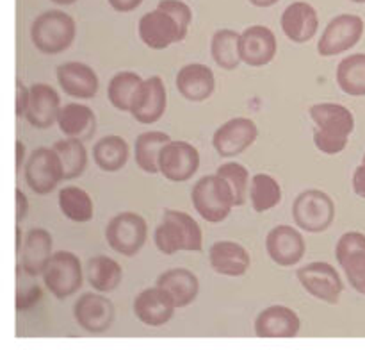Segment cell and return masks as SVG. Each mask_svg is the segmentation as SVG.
<instances>
[{"mask_svg": "<svg viewBox=\"0 0 365 350\" xmlns=\"http://www.w3.org/2000/svg\"><path fill=\"white\" fill-rule=\"evenodd\" d=\"M157 7H163V9L170 11V13L177 18L178 24H180V29L182 32H184V36H187L189 25H191L192 21L191 7H189L187 4L182 2V0H160Z\"/></svg>", "mask_w": 365, "mask_h": 350, "instance_id": "cell-40", "label": "cell"}, {"mask_svg": "<svg viewBox=\"0 0 365 350\" xmlns=\"http://www.w3.org/2000/svg\"><path fill=\"white\" fill-rule=\"evenodd\" d=\"M77 25L64 11L50 9L39 14L31 27V38L36 49L45 56H56L70 49L75 41Z\"/></svg>", "mask_w": 365, "mask_h": 350, "instance_id": "cell-3", "label": "cell"}, {"mask_svg": "<svg viewBox=\"0 0 365 350\" xmlns=\"http://www.w3.org/2000/svg\"><path fill=\"white\" fill-rule=\"evenodd\" d=\"M362 163H365V154H364V159H362Z\"/></svg>", "mask_w": 365, "mask_h": 350, "instance_id": "cell-50", "label": "cell"}, {"mask_svg": "<svg viewBox=\"0 0 365 350\" xmlns=\"http://www.w3.org/2000/svg\"><path fill=\"white\" fill-rule=\"evenodd\" d=\"M168 107V91L159 75L145 79L132 100L130 114L143 125H152L163 118Z\"/></svg>", "mask_w": 365, "mask_h": 350, "instance_id": "cell-16", "label": "cell"}, {"mask_svg": "<svg viewBox=\"0 0 365 350\" xmlns=\"http://www.w3.org/2000/svg\"><path fill=\"white\" fill-rule=\"evenodd\" d=\"M143 81L145 79H141V75L135 71H118L116 75H113L107 84V99L110 106L116 107L118 111L130 113L132 100Z\"/></svg>", "mask_w": 365, "mask_h": 350, "instance_id": "cell-34", "label": "cell"}, {"mask_svg": "<svg viewBox=\"0 0 365 350\" xmlns=\"http://www.w3.org/2000/svg\"><path fill=\"white\" fill-rule=\"evenodd\" d=\"M43 281L57 300L68 299L77 293L84 282L82 261L70 250H57L43 274Z\"/></svg>", "mask_w": 365, "mask_h": 350, "instance_id": "cell-7", "label": "cell"}, {"mask_svg": "<svg viewBox=\"0 0 365 350\" xmlns=\"http://www.w3.org/2000/svg\"><path fill=\"white\" fill-rule=\"evenodd\" d=\"M171 141L170 136L163 131H146L135 138L134 157L138 166L145 174L155 175L160 174L159 159L164 146Z\"/></svg>", "mask_w": 365, "mask_h": 350, "instance_id": "cell-31", "label": "cell"}, {"mask_svg": "<svg viewBox=\"0 0 365 350\" xmlns=\"http://www.w3.org/2000/svg\"><path fill=\"white\" fill-rule=\"evenodd\" d=\"M239 39L241 34L234 29H220L214 32L210 39V56L217 66L232 71L242 63L239 54Z\"/></svg>", "mask_w": 365, "mask_h": 350, "instance_id": "cell-32", "label": "cell"}, {"mask_svg": "<svg viewBox=\"0 0 365 350\" xmlns=\"http://www.w3.org/2000/svg\"><path fill=\"white\" fill-rule=\"evenodd\" d=\"M302 331L298 313L287 306H269L255 318V334L260 338H294Z\"/></svg>", "mask_w": 365, "mask_h": 350, "instance_id": "cell-23", "label": "cell"}, {"mask_svg": "<svg viewBox=\"0 0 365 350\" xmlns=\"http://www.w3.org/2000/svg\"><path fill=\"white\" fill-rule=\"evenodd\" d=\"M292 218L302 231L310 234L324 232L335 220V204L321 189H305L292 202Z\"/></svg>", "mask_w": 365, "mask_h": 350, "instance_id": "cell-5", "label": "cell"}, {"mask_svg": "<svg viewBox=\"0 0 365 350\" xmlns=\"http://www.w3.org/2000/svg\"><path fill=\"white\" fill-rule=\"evenodd\" d=\"M209 263L212 270L227 277H242L252 264L250 252L237 241H216L209 249Z\"/></svg>", "mask_w": 365, "mask_h": 350, "instance_id": "cell-26", "label": "cell"}, {"mask_svg": "<svg viewBox=\"0 0 365 350\" xmlns=\"http://www.w3.org/2000/svg\"><path fill=\"white\" fill-rule=\"evenodd\" d=\"M155 286L163 288L173 299L175 306L185 307L196 300L200 293V281L187 268H170L157 277Z\"/></svg>", "mask_w": 365, "mask_h": 350, "instance_id": "cell-27", "label": "cell"}, {"mask_svg": "<svg viewBox=\"0 0 365 350\" xmlns=\"http://www.w3.org/2000/svg\"><path fill=\"white\" fill-rule=\"evenodd\" d=\"M53 239L46 229L34 227L27 231L24 239V246L18 252L20 256V266L31 277L45 274L50 259H52Z\"/></svg>", "mask_w": 365, "mask_h": 350, "instance_id": "cell-21", "label": "cell"}, {"mask_svg": "<svg viewBox=\"0 0 365 350\" xmlns=\"http://www.w3.org/2000/svg\"><path fill=\"white\" fill-rule=\"evenodd\" d=\"M173 299L159 286L146 288L134 299V313L139 321L150 327L166 325L175 316Z\"/></svg>", "mask_w": 365, "mask_h": 350, "instance_id": "cell-22", "label": "cell"}, {"mask_svg": "<svg viewBox=\"0 0 365 350\" xmlns=\"http://www.w3.org/2000/svg\"><path fill=\"white\" fill-rule=\"evenodd\" d=\"M61 132L66 138L88 141L96 132V116L95 111L86 104L71 102L61 109L59 120H57Z\"/></svg>", "mask_w": 365, "mask_h": 350, "instance_id": "cell-28", "label": "cell"}, {"mask_svg": "<svg viewBox=\"0 0 365 350\" xmlns=\"http://www.w3.org/2000/svg\"><path fill=\"white\" fill-rule=\"evenodd\" d=\"M24 236H21V227L16 225V252H20L21 246H24Z\"/></svg>", "mask_w": 365, "mask_h": 350, "instance_id": "cell-47", "label": "cell"}, {"mask_svg": "<svg viewBox=\"0 0 365 350\" xmlns=\"http://www.w3.org/2000/svg\"><path fill=\"white\" fill-rule=\"evenodd\" d=\"M41 299V288L36 282H24L21 279V266L18 264V286H16V309L25 311L31 309L38 300Z\"/></svg>", "mask_w": 365, "mask_h": 350, "instance_id": "cell-39", "label": "cell"}, {"mask_svg": "<svg viewBox=\"0 0 365 350\" xmlns=\"http://www.w3.org/2000/svg\"><path fill=\"white\" fill-rule=\"evenodd\" d=\"M191 200L196 213L209 224L225 221L235 207V196L230 184L217 174L200 179L192 186Z\"/></svg>", "mask_w": 365, "mask_h": 350, "instance_id": "cell-4", "label": "cell"}, {"mask_svg": "<svg viewBox=\"0 0 365 350\" xmlns=\"http://www.w3.org/2000/svg\"><path fill=\"white\" fill-rule=\"evenodd\" d=\"M109 6L118 13H130V11L138 9L143 4V0H107Z\"/></svg>", "mask_w": 365, "mask_h": 350, "instance_id": "cell-43", "label": "cell"}, {"mask_svg": "<svg viewBox=\"0 0 365 350\" xmlns=\"http://www.w3.org/2000/svg\"><path fill=\"white\" fill-rule=\"evenodd\" d=\"M53 4H59V6H70V4H75L77 0H52Z\"/></svg>", "mask_w": 365, "mask_h": 350, "instance_id": "cell-48", "label": "cell"}, {"mask_svg": "<svg viewBox=\"0 0 365 350\" xmlns=\"http://www.w3.org/2000/svg\"><path fill=\"white\" fill-rule=\"evenodd\" d=\"M305 238L291 225H277L266 236V252L280 266H296L305 257Z\"/></svg>", "mask_w": 365, "mask_h": 350, "instance_id": "cell-18", "label": "cell"}, {"mask_svg": "<svg viewBox=\"0 0 365 350\" xmlns=\"http://www.w3.org/2000/svg\"><path fill=\"white\" fill-rule=\"evenodd\" d=\"M337 84L346 95L365 96V54H351L337 64Z\"/></svg>", "mask_w": 365, "mask_h": 350, "instance_id": "cell-35", "label": "cell"}, {"mask_svg": "<svg viewBox=\"0 0 365 350\" xmlns=\"http://www.w3.org/2000/svg\"><path fill=\"white\" fill-rule=\"evenodd\" d=\"M178 93L187 102H205L216 91V77L212 68L202 63H189L177 74Z\"/></svg>", "mask_w": 365, "mask_h": 350, "instance_id": "cell-24", "label": "cell"}, {"mask_svg": "<svg viewBox=\"0 0 365 350\" xmlns=\"http://www.w3.org/2000/svg\"><path fill=\"white\" fill-rule=\"evenodd\" d=\"M220 177H223L225 181L230 184L232 191H234L235 196V207L245 206L246 199H248V189H250V171L248 168L242 166L241 163H235V161H230V163H225L217 168L216 171Z\"/></svg>", "mask_w": 365, "mask_h": 350, "instance_id": "cell-38", "label": "cell"}, {"mask_svg": "<svg viewBox=\"0 0 365 350\" xmlns=\"http://www.w3.org/2000/svg\"><path fill=\"white\" fill-rule=\"evenodd\" d=\"M200 168V152L195 145L182 139H171L160 152L159 170L171 182H185L195 177Z\"/></svg>", "mask_w": 365, "mask_h": 350, "instance_id": "cell-14", "label": "cell"}, {"mask_svg": "<svg viewBox=\"0 0 365 350\" xmlns=\"http://www.w3.org/2000/svg\"><path fill=\"white\" fill-rule=\"evenodd\" d=\"M364 20L359 14H339L321 34L317 41V52L323 57L339 56L342 52L351 50L362 39Z\"/></svg>", "mask_w": 365, "mask_h": 350, "instance_id": "cell-9", "label": "cell"}, {"mask_svg": "<svg viewBox=\"0 0 365 350\" xmlns=\"http://www.w3.org/2000/svg\"><path fill=\"white\" fill-rule=\"evenodd\" d=\"M296 277H298L299 284L321 302L337 304L344 291L341 274L335 270V266L324 263V261L305 264L296 271Z\"/></svg>", "mask_w": 365, "mask_h": 350, "instance_id": "cell-10", "label": "cell"}, {"mask_svg": "<svg viewBox=\"0 0 365 350\" xmlns=\"http://www.w3.org/2000/svg\"><path fill=\"white\" fill-rule=\"evenodd\" d=\"M335 259L344 270L346 279L360 295H365V234L349 231L339 238Z\"/></svg>", "mask_w": 365, "mask_h": 350, "instance_id": "cell-13", "label": "cell"}, {"mask_svg": "<svg viewBox=\"0 0 365 350\" xmlns=\"http://www.w3.org/2000/svg\"><path fill=\"white\" fill-rule=\"evenodd\" d=\"M351 184H353V191H355L360 199L365 200V163H362L360 166L355 168V171H353Z\"/></svg>", "mask_w": 365, "mask_h": 350, "instance_id": "cell-41", "label": "cell"}, {"mask_svg": "<svg viewBox=\"0 0 365 350\" xmlns=\"http://www.w3.org/2000/svg\"><path fill=\"white\" fill-rule=\"evenodd\" d=\"M259 138V127L252 118L237 116L225 121L212 136V146L221 157H237Z\"/></svg>", "mask_w": 365, "mask_h": 350, "instance_id": "cell-12", "label": "cell"}, {"mask_svg": "<svg viewBox=\"0 0 365 350\" xmlns=\"http://www.w3.org/2000/svg\"><path fill=\"white\" fill-rule=\"evenodd\" d=\"M351 2H356V4H365V0H351Z\"/></svg>", "mask_w": 365, "mask_h": 350, "instance_id": "cell-49", "label": "cell"}, {"mask_svg": "<svg viewBox=\"0 0 365 350\" xmlns=\"http://www.w3.org/2000/svg\"><path fill=\"white\" fill-rule=\"evenodd\" d=\"M56 77L61 89L71 99L89 100L98 93V75L89 64L81 61H68L56 68Z\"/></svg>", "mask_w": 365, "mask_h": 350, "instance_id": "cell-20", "label": "cell"}, {"mask_svg": "<svg viewBox=\"0 0 365 350\" xmlns=\"http://www.w3.org/2000/svg\"><path fill=\"white\" fill-rule=\"evenodd\" d=\"M248 199L257 213H266L282 202V186L269 174H257L250 182Z\"/></svg>", "mask_w": 365, "mask_h": 350, "instance_id": "cell-37", "label": "cell"}, {"mask_svg": "<svg viewBox=\"0 0 365 350\" xmlns=\"http://www.w3.org/2000/svg\"><path fill=\"white\" fill-rule=\"evenodd\" d=\"M130 149L123 136L109 134L100 138L93 146V159L102 171H120L128 163Z\"/></svg>", "mask_w": 365, "mask_h": 350, "instance_id": "cell-30", "label": "cell"}, {"mask_svg": "<svg viewBox=\"0 0 365 350\" xmlns=\"http://www.w3.org/2000/svg\"><path fill=\"white\" fill-rule=\"evenodd\" d=\"M148 238V224L141 214L123 211L109 220L106 227L107 245L125 257H134L145 246Z\"/></svg>", "mask_w": 365, "mask_h": 350, "instance_id": "cell-6", "label": "cell"}, {"mask_svg": "<svg viewBox=\"0 0 365 350\" xmlns=\"http://www.w3.org/2000/svg\"><path fill=\"white\" fill-rule=\"evenodd\" d=\"M24 177L29 188L38 195H48L61 181H64V168L61 157L53 149L39 146L29 156L24 166Z\"/></svg>", "mask_w": 365, "mask_h": 350, "instance_id": "cell-8", "label": "cell"}, {"mask_svg": "<svg viewBox=\"0 0 365 350\" xmlns=\"http://www.w3.org/2000/svg\"><path fill=\"white\" fill-rule=\"evenodd\" d=\"M248 2L253 4L255 7H271L277 2H280V0H248Z\"/></svg>", "mask_w": 365, "mask_h": 350, "instance_id": "cell-46", "label": "cell"}, {"mask_svg": "<svg viewBox=\"0 0 365 350\" xmlns=\"http://www.w3.org/2000/svg\"><path fill=\"white\" fill-rule=\"evenodd\" d=\"M280 27L291 41L307 43L319 29V16L309 2H292L282 13Z\"/></svg>", "mask_w": 365, "mask_h": 350, "instance_id": "cell-25", "label": "cell"}, {"mask_svg": "<svg viewBox=\"0 0 365 350\" xmlns=\"http://www.w3.org/2000/svg\"><path fill=\"white\" fill-rule=\"evenodd\" d=\"M59 209L68 220L75 224L91 221L93 213H95L89 193L78 186H64L59 189Z\"/></svg>", "mask_w": 365, "mask_h": 350, "instance_id": "cell-33", "label": "cell"}, {"mask_svg": "<svg viewBox=\"0 0 365 350\" xmlns=\"http://www.w3.org/2000/svg\"><path fill=\"white\" fill-rule=\"evenodd\" d=\"M29 100V88L21 81H16V116H24Z\"/></svg>", "mask_w": 365, "mask_h": 350, "instance_id": "cell-42", "label": "cell"}, {"mask_svg": "<svg viewBox=\"0 0 365 350\" xmlns=\"http://www.w3.org/2000/svg\"><path fill=\"white\" fill-rule=\"evenodd\" d=\"M138 34L141 41L153 50H164L173 43L185 39L177 18L163 7L143 14L138 25Z\"/></svg>", "mask_w": 365, "mask_h": 350, "instance_id": "cell-11", "label": "cell"}, {"mask_svg": "<svg viewBox=\"0 0 365 350\" xmlns=\"http://www.w3.org/2000/svg\"><path fill=\"white\" fill-rule=\"evenodd\" d=\"M155 246L166 256L182 252H200L203 249V232L191 214L178 209H166L163 224L153 234Z\"/></svg>", "mask_w": 365, "mask_h": 350, "instance_id": "cell-2", "label": "cell"}, {"mask_svg": "<svg viewBox=\"0 0 365 350\" xmlns=\"http://www.w3.org/2000/svg\"><path fill=\"white\" fill-rule=\"evenodd\" d=\"M309 114L317 127L314 134L317 150L327 156L341 154L348 146L349 136L355 131V116L351 109L337 102H321L314 104Z\"/></svg>", "mask_w": 365, "mask_h": 350, "instance_id": "cell-1", "label": "cell"}, {"mask_svg": "<svg viewBox=\"0 0 365 350\" xmlns=\"http://www.w3.org/2000/svg\"><path fill=\"white\" fill-rule=\"evenodd\" d=\"M52 149L61 157L64 168V181H71L84 174L86 166H88V149H86L84 141L75 138H64L53 143Z\"/></svg>", "mask_w": 365, "mask_h": 350, "instance_id": "cell-36", "label": "cell"}, {"mask_svg": "<svg viewBox=\"0 0 365 350\" xmlns=\"http://www.w3.org/2000/svg\"><path fill=\"white\" fill-rule=\"evenodd\" d=\"M73 316L86 332L100 334L114 324L116 307L102 293H82L73 306Z\"/></svg>", "mask_w": 365, "mask_h": 350, "instance_id": "cell-15", "label": "cell"}, {"mask_svg": "<svg viewBox=\"0 0 365 350\" xmlns=\"http://www.w3.org/2000/svg\"><path fill=\"white\" fill-rule=\"evenodd\" d=\"M14 195H16V221L18 225H20V221L24 220L29 213V199L25 196V193L21 191L20 188H16Z\"/></svg>", "mask_w": 365, "mask_h": 350, "instance_id": "cell-44", "label": "cell"}, {"mask_svg": "<svg viewBox=\"0 0 365 350\" xmlns=\"http://www.w3.org/2000/svg\"><path fill=\"white\" fill-rule=\"evenodd\" d=\"M61 96L45 82H36L29 88V100L24 118L36 129H50L61 114Z\"/></svg>", "mask_w": 365, "mask_h": 350, "instance_id": "cell-17", "label": "cell"}, {"mask_svg": "<svg viewBox=\"0 0 365 350\" xmlns=\"http://www.w3.org/2000/svg\"><path fill=\"white\" fill-rule=\"evenodd\" d=\"M277 36L266 25H252L239 39L241 61L248 66H266L277 56Z\"/></svg>", "mask_w": 365, "mask_h": 350, "instance_id": "cell-19", "label": "cell"}, {"mask_svg": "<svg viewBox=\"0 0 365 350\" xmlns=\"http://www.w3.org/2000/svg\"><path fill=\"white\" fill-rule=\"evenodd\" d=\"M25 159H29L27 149H25L24 141H20V139H18V141H16V171H20L21 168L25 166L24 163H27Z\"/></svg>", "mask_w": 365, "mask_h": 350, "instance_id": "cell-45", "label": "cell"}, {"mask_svg": "<svg viewBox=\"0 0 365 350\" xmlns=\"http://www.w3.org/2000/svg\"><path fill=\"white\" fill-rule=\"evenodd\" d=\"M123 279V268L109 256H93L86 263V281L96 293H110L118 289Z\"/></svg>", "mask_w": 365, "mask_h": 350, "instance_id": "cell-29", "label": "cell"}]
</instances>
